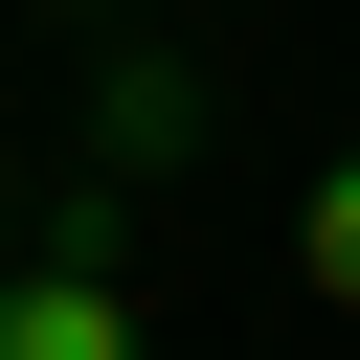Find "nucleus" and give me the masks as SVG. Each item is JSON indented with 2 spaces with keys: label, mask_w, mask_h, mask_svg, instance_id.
<instances>
[{
  "label": "nucleus",
  "mask_w": 360,
  "mask_h": 360,
  "mask_svg": "<svg viewBox=\"0 0 360 360\" xmlns=\"http://www.w3.org/2000/svg\"><path fill=\"white\" fill-rule=\"evenodd\" d=\"M0 360H135V292L112 270H0Z\"/></svg>",
  "instance_id": "obj_1"
},
{
  "label": "nucleus",
  "mask_w": 360,
  "mask_h": 360,
  "mask_svg": "<svg viewBox=\"0 0 360 360\" xmlns=\"http://www.w3.org/2000/svg\"><path fill=\"white\" fill-rule=\"evenodd\" d=\"M292 270H315V292L360 315V158H315V202H292Z\"/></svg>",
  "instance_id": "obj_2"
}]
</instances>
